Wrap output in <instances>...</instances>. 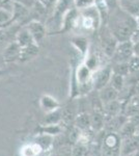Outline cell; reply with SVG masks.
I'll use <instances>...</instances> for the list:
<instances>
[{
    "label": "cell",
    "mask_w": 139,
    "mask_h": 156,
    "mask_svg": "<svg viewBox=\"0 0 139 156\" xmlns=\"http://www.w3.org/2000/svg\"><path fill=\"white\" fill-rule=\"evenodd\" d=\"M29 9L30 7L25 5V4L16 1V4H15V7H14V12H12V15H14V24L28 19V17L30 15Z\"/></svg>",
    "instance_id": "obj_13"
},
{
    "label": "cell",
    "mask_w": 139,
    "mask_h": 156,
    "mask_svg": "<svg viewBox=\"0 0 139 156\" xmlns=\"http://www.w3.org/2000/svg\"><path fill=\"white\" fill-rule=\"evenodd\" d=\"M15 4H16L15 0H0V9H7L9 12H14Z\"/></svg>",
    "instance_id": "obj_27"
},
{
    "label": "cell",
    "mask_w": 139,
    "mask_h": 156,
    "mask_svg": "<svg viewBox=\"0 0 139 156\" xmlns=\"http://www.w3.org/2000/svg\"><path fill=\"white\" fill-rule=\"evenodd\" d=\"M61 122V109H57L51 112H47L43 120V126L47 125H56Z\"/></svg>",
    "instance_id": "obj_18"
},
{
    "label": "cell",
    "mask_w": 139,
    "mask_h": 156,
    "mask_svg": "<svg viewBox=\"0 0 139 156\" xmlns=\"http://www.w3.org/2000/svg\"><path fill=\"white\" fill-rule=\"evenodd\" d=\"M133 56H134L133 43L129 40V41L118 42L111 59H112L113 64L129 62Z\"/></svg>",
    "instance_id": "obj_3"
},
{
    "label": "cell",
    "mask_w": 139,
    "mask_h": 156,
    "mask_svg": "<svg viewBox=\"0 0 139 156\" xmlns=\"http://www.w3.org/2000/svg\"><path fill=\"white\" fill-rule=\"evenodd\" d=\"M135 18H136V21H137V24H138V26H139V14L135 17Z\"/></svg>",
    "instance_id": "obj_34"
},
{
    "label": "cell",
    "mask_w": 139,
    "mask_h": 156,
    "mask_svg": "<svg viewBox=\"0 0 139 156\" xmlns=\"http://www.w3.org/2000/svg\"><path fill=\"white\" fill-rule=\"evenodd\" d=\"M15 41L19 44L21 48H25V47H28L32 44H35L33 37L25 26L17 31L16 36H15Z\"/></svg>",
    "instance_id": "obj_10"
},
{
    "label": "cell",
    "mask_w": 139,
    "mask_h": 156,
    "mask_svg": "<svg viewBox=\"0 0 139 156\" xmlns=\"http://www.w3.org/2000/svg\"><path fill=\"white\" fill-rule=\"evenodd\" d=\"M129 66H130L131 73L139 71V56H135L134 55L130 62H129Z\"/></svg>",
    "instance_id": "obj_28"
},
{
    "label": "cell",
    "mask_w": 139,
    "mask_h": 156,
    "mask_svg": "<svg viewBox=\"0 0 139 156\" xmlns=\"http://www.w3.org/2000/svg\"><path fill=\"white\" fill-rule=\"evenodd\" d=\"M20 55H21V47L16 41H14L9 43L7 46L4 48L3 53H2V59L6 64L19 62Z\"/></svg>",
    "instance_id": "obj_7"
},
{
    "label": "cell",
    "mask_w": 139,
    "mask_h": 156,
    "mask_svg": "<svg viewBox=\"0 0 139 156\" xmlns=\"http://www.w3.org/2000/svg\"><path fill=\"white\" fill-rule=\"evenodd\" d=\"M76 115H77L75 112V107L73 105H68L61 109V122H64V124L75 122Z\"/></svg>",
    "instance_id": "obj_21"
},
{
    "label": "cell",
    "mask_w": 139,
    "mask_h": 156,
    "mask_svg": "<svg viewBox=\"0 0 139 156\" xmlns=\"http://www.w3.org/2000/svg\"><path fill=\"white\" fill-rule=\"evenodd\" d=\"M101 44H102V49L105 55L111 58L118 44V41L111 34V31L107 26L104 28V31L101 34Z\"/></svg>",
    "instance_id": "obj_5"
},
{
    "label": "cell",
    "mask_w": 139,
    "mask_h": 156,
    "mask_svg": "<svg viewBox=\"0 0 139 156\" xmlns=\"http://www.w3.org/2000/svg\"><path fill=\"white\" fill-rule=\"evenodd\" d=\"M44 152V149L37 143H32V144L26 145L22 148L21 155L22 156H40Z\"/></svg>",
    "instance_id": "obj_20"
},
{
    "label": "cell",
    "mask_w": 139,
    "mask_h": 156,
    "mask_svg": "<svg viewBox=\"0 0 139 156\" xmlns=\"http://www.w3.org/2000/svg\"><path fill=\"white\" fill-rule=\"evenodd\" d=\"M14 24V15L12 12L0 9V29H5Z\"/></svg>",
    "instance_id": "obj_19"
},
{
    "label": "cell",
    "mask_w": 139,
    "mask_h": 156,
    "mask_svg": "<svg viewBox=\"0 0 139 156\" xmlns=\"http://www.w3.org/2000/svg\"><path fill=\"white\" fill-rule=\"evenodd\" d=\"M118 5L132 16L136 17L139 14V0H117Z\"/></svg>",
    "instance_id": "obj_15"
},
{
    "label": "cell",
    "mask_w": 139,
    "mask_h": 156,
    "mask_svg": "<svg viewBox=\"0 0 139 156\" xmlns=\"http://www.w3.org/2000/svg\"><path fill=\"white\" fill-rule=\"evenodd\" d=\"M9 39L7 37V31L5 29H0V45L4 44V42H6V40Z\"/></svg>",
    "instance_id": "obj_29"
},
{
    "label": "cell",
    "mask_w": 139,
    "mask_h": 156,
    "mask_svg": "<svg viewBox=\"0 0 139 156\" xmlns=\"http://www.w3.org/2000/svg\"><path fill=\"white\" fill-rule=\"evenodd\" d=\"M130 41L132 43H137L139 42V26L137 27V29L134 31V34H132V37H131Z\"/></svg>",
    "instance_id": "obj_30"
},
{
    "label": "cell",
    "mask_w": 139,
    "mask_h": 156,
    "mask_svg": "<svg viewBox=\"0 0 139 156\" xmlns=\"http://www.w3.org/2000/svg\"><path fill=\"white\" fill-rule=\"evenodd\" d=\"M93 72L88 68L85 64L80 65L79 68L76 72V77H77L78 84L85 85L86 83H92Z\"/></svg>",
    "instance_id": "obj_11"
},
{
    "label": "cell",
    "mask_w": 139,
    "mask_h": 156,
    "mask_svg": "<svg viewBox=\"0 0 139 156\" xmlns=\"http://www.w3.org/2000/svg\"><path fill=\"white\" fill-rule=\"evenodd\" d=\"M25 27L28 29L36 44H40L47 34L46 26L42 21H39V20H30L28 23L25 25Z\"/></svg>",
    "instance_id": "obj_6"
},
{
    "label": "cell",
    "mask_w": 139,
    "mask_h": 156,
    "mask_svg": "<svg viewBox=\"0 0 139 156\" xmlns=\"http://www.w3.org/2000/svg\"><path fill=\"white\" fill-rule=\"evenodd\" d=\"M39 54V44H32L28 47L21 48V55H20L19 62H28L34 58Z\"/></svg>",
    "instance_id": "obj_16"
},
{
    "label": "cell",
    "mask_w": 139,
    "mask_h": 156,
    "mask_svg": "<svg viewBox=\"0 0 139 156\" xmlns=\"http://www.w3.org/2000/svg\"><path fill=\"white\" fill-rule=\"evenodd\" d=\"M132 156H139V149L137 151H135V152L132 154Z\"/></svg>",
    "instance_id": "obj_33"
},
{
    "label": "cell",
    "mask_w": 139,
    "mask_h": 156,
    "mask_svg": "<svg viewBox=\"0 0 139 156\" xmlns=\"http://www.w3.org/2000/svg\"><path fill=\"white\" fill-rule=\"evenodd\" d=\"M40 106L47 114V112H51L59 109L60 105L59 102L54 97L50 96V95H44L40 99Z\"/></svg>",
    "instance_id": "obj_12"
},
{
    "label": "cell",
    "mask_w": 139,
    "mask_h": 156,
    "mask_svg": "<svg viewBox=\"0 0 139 156\" xmlns=\"http://www.w3.org/2000/svg\"><path fill=\"white\" fill-rule=\"evenodd\" d=\"M133 50H134V55L135 56H139V42L133 43Z\"/></svg>",
    "instance_id": "obj_32"
},
{
    "label": "cell",
    "mask_w": 139,
    "mask_h": 156,
    "mask_svg": "<svg viewBox=\"0 0 139 156\" xmlns=\"http://www.w3.org/2000/svg\"><path fill=\"white\" fill-rule=\"evenodd\" d=\"M127 114L128 115H135L139 114V93L135 94L129 100L127 106Z\"/></svg>",
    "instance_id": "obj_22"
},
{
    "label": "cell",
    "mask_w": 139,
    "mask_h": 156,
    "mask_svg": "<svg viewBox=\"0 0 139 156\" xmlns=\"http://www.w3.org/2000/svg\"><path fill=\"white\" fill-rule=\"evenodd\" d=\"M103 112L105 115L106 120L120 115L122 114V103L118 101V99L107 103V104L103 105Z\"/></svg>",
    "instance_id": "obj_14"
},
{
    "label": "cell",
    "mask_w": 139,
    "mask_h": 156,
    "mask_svg": "<svg viewBox=\"0 0 139 156\" xmlns=\"http://www.w3.org/2000/svg\"><path fill=\"white\" fill-rule=\"evenodd\" d=\"M98 95H99V98H100L101 102L103 103V105H105L109 102L117 100L118 98H120V93L116 89H114L111 84H108V85H106L105 87H103L102 90H98Z\"/></svg>",
    "instance_id": "obj_9"
},
{
    "label": "cell",
    "mask_w": 139,
    "mask_h": 156,
    "mask_svg": "<svg viewBox=\"0 0 139 156\" xmlns=\"http://www.w3.org/2000/svg\"><path fill=\"white\" fill-rule=\"evenodd\" d=\"M15 1L17 2H20V3H23L25 5H27L28 7H30L32 5V3H34V0H15Z\"/></svg>",
    "instance_id": "obj_31"
},
{
    "label": "cell",
    "mask_w": 139,
    "mask_h": 156,
    "mask_svg": "<svg viewBox=\"0 0 139 156\" xmlns=\"http://www.w3.org/2000/svg\"><path fill=\"white\" fill-rule=\"evenodd\" d=\"M125 83H126V77L125 76L113 73L109 84L112 85V87L117 90L120 93H122V90H123V87H125Z\"/></svg>",
    "instance_id": "obj_23"
},
{
    "label": "cell",
    "mask_w": 139,
    "mask_h": 156,
    "mask_svg": "<svg viewBox=\"0 0 139 156\" xmlns=\"http://www.w3.org/2000/svg\"><path fill=\"white\" fill-rule=\"evenodd\" d=\"M113 73L118 75H123V76L127 77L131 74L130 66L129 62H120V64H113L112 66Z\"/></svg>",
    "instance_id": "obj_24"
},
{
    "label": "cell",
    "mask_w": 139,
    "mask_h": 156,
    "mask_svg": "<svg viewBox=\"0 0 139 156\" xmlns=\"http://www.w3.org/2000/svg\"><path fill=\"white\" fill-rule=\"evenodd\" d=\"M52 156H73V148L69 145H61L54 151Z\"/></svg>",
    "instance_id": "obj_26"
},
{
    "label": "cell",
    "mask_w": 139,
    "mask_h": 156,
    "mask_svg": "<svg viewBox=\"0 0 139 156\" xmlns=\"http://www.w3.org/2000/svg\"><path fill=\"white\" fill-rule=\"evenodd\" d=\"M97 4V0H74L75 9L83 11V9H89Z\"/></svg>",
    "instance_id": "obj_25"
},
{
    "label": "cell",
    "mask_w": 139,
    "mask_h": 156,
    "mask_svg": "<svg viewBox=\"0 0 139 156\" xmlns=\"http://www.w3.org/2000/svg\"><path fill=\"white\" fill-rule=\"evenodd\" d=\"M103 156H120V143L122 136L118 132L108 131L102 140Z\"/></svg>",
    "instance_id": "obj_2"
},
{
    "label": "cell",
    "mask_w": 139,
    "mask_h": 156,
    "mask_svg": "<svg viewBox=\"0 0 139 156\" xmlns=\"http://www.w3.org/2000/svg\"><path fill=\"white\" fill-rule=\"evenodd\" d=\"M106 26L118 42H123L131 39L134 31L137 29L138 24L135 17L117 5L108 14Z\"/></svg>",
    "instance_id": "obj_1"
},
{
    "label": "cell",
    "mask_w": 139,
    "mask_h": 156,
    "mask_svg": "<svg viewBox=\"0 0 139 156\" xmlns=\"http://www.w3.org/2000/svg\"><path fill=\"white\" fill-rule=\"evenodd\" d=\"M112 75H113L112 66L101 67L100 69L93 73L92 80V87L97 90V92L102 90L103 87H105L106 85H108L110 83Z\"/></svg>",
    "instance_id": "obj_4"
},
{
    "label": "cell",
    "mask_w": 139,
    "mask_h": 156,
    "mask_svg": "<svg viewBox=\"0 0 139 156\" xmlns=\"http://www.w3.org/2000/svg\"><path fill=\"white\" fill-rule=\"evenodd\" d=\"M2 74H4V71H3V70H1V69H0V77L2 76Z\"/></svg>",
    "instance_id": "obj_35"
},
{
    "label": "cell",
    "mask_w": 139,
    "mask_h": 156,
    "mask_svg": "<svg viewBox=\"0 0 139 156\" xmlns=\"http://www.w3.org/2000/svg\"><path fill=\"white\" fill-rule=\"evenodd\" d=\"M75 126L78 127L80 130H86L92 127V121H90V115L87 112H81L76 115Z\"/></svg>",
    "instance_id": "obj_17"
},
{
    "label": "cell",
    "mask_w": 139,
    "mask_h": 156,
    "mask_svg": "<svg viewBox=\"0 0 139 156\" xmlns=\"http://www.w3.org/2000/svg\"><path fill=\"white\" fill-rule=\"evenodd\" d=\"M139 149V140L135 136L122 137L120 143V156H128L133 154Z\"/></svg>",
    "instance_id": "obj_8"
}]
</instances>
